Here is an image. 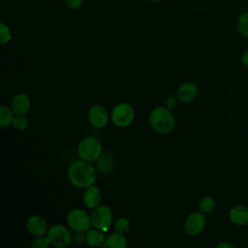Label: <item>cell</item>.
Masks as SVG:
<instances>
[{
  "label": "cell",
  "instance_id": "cell-1",
  "mask_svg": "<svg viewBox=\"0 0 248 248\" xmlns=\"http://www.w3.org/2000/svg\"><path fill=\"white\" fill-rule=\"evenodd\" d=\"M96 170L87 161H75L68 169V178L71 183L81 189L90 187L96 181Z\"/></svg>",
  "mask_w": 248,
  "mask_h": 248
},
{
  "label": "cell",
  "instance_id": "cell-2",
  "mask_svg": "<svg viewBox=\"0 0 248 248\" xmlns=\"http://www.w3.org/2000/svg\"><path fill=\"white\" fill-rule=\"evenodd\" d=\"M149 123L159 134H169L174 129L175 119L169 108L158 107L150 112Z\"/></svg>",
  "mask_w": 248,
  "mask_h": 248
},
{
  "label": "cell",
  "instance_id": "cell-3",
  "mask_svg": "<svg viewBox=\"0 0 248 248\" xmlns=\"http://www.w3.org/2000/svg\"><path fill=\"white\" fill-rule=\"evenodd\" d=\"M102 144L94 138H86L82 140L78 147V153L81 160L93 162L98 160L102 155Z\"/></svg>",
  "mask_w": 248,
  "mask_h": 248
},
{
  "label": "cell",
  "instance_id": "cell-4",
  "mask_svg": "<svg viewBox=\"0 0 248 248\" xmlns=\"http://www.w3.org/2000/svg\"><path fill=\"white\" fill-rule=\"evenodd\" d=\"M67 223L76 232H86L91 226V217L82 209L76 208L67 215Z\"/></svg>",
  "mask_w": 248,
  "mask_h": 248
},
{
  "label": "cell",
  "instance_id": "cell-5",
  "mask_svg": "<svg viewBox=\"0 0 248 248\" xmlns=\"http://www.w3.org/2000/svg\"><path fill=\"white\" fill-rule=\"evenodd\" d=\"M135 112L133 108L126 103H121L115 106L111 111L112 122L120 128L129 126L134 120Z\"/></svg>",
  "mask_w": 248,
  "mask_h": 248
},
{
  "label": "cell",
  "instance_id": "cell-6",
  "mask_svg": "<svg viewBox=\"0 0 248 248\" xmlns=\"http://www.w3.org/2000/svg\"><path fill=\"white\" fill-rule=\"evenodd\" d=\"M91 223L96 228L103 232H107L112 224V212L106 205L97 206L91 214Z\"/></svg>",
  "mask_w": 248,
  "mask_h": 248
},
{
  "label": "cell",
  "instance_id": "cell-7",
  "mask_svg": "<svg viewBox=\"0 0 248 248\" xmlns=\"http://www.w3.org/2000/svg\"><path fill=\"white\" fill-rule=\"evenodd\" d=\"M47 237L50 241V244L58 248L67 247L72 240L69 230L59 224L53 225L48 229Z\"/></svg>",
  "mask_w": 248,
  "mask_h": 248
},
{
  "label": "cell",
  "instance_id": "cell-8",
  "mask_svg": "<svg viewBox=\"0 0 248 248\" xmlns=\"http://www.w3.org/2000/svg\"><path fill=\"white\" fill-rule=\"evenodd\" d=\"M205 227L204 214L201 211L193 212L186 218L185 230L190 235L200 234Z\"/></svg>",
  "mask_w": 248,
  "mask_h": 248
},
{
  "label": "cell",
  "instance_id": "cell-9",
  "mask_svg": "<svg viewBox=\"0 0 248 248\" xmlns=\"http://www.w3.org/2000/svg\"><path fill=\"white\" fill-rule=\"evenodd\" d=\"M88 119L90 124L98 129L104 128L108 122V113L102 106H93L88 111Z\"/></svg>",
  "mask_w": 248,
  "mask_h": 248
},
{
  "label": "cell",
  "instance_id": "cell-10",
  "mask_svg": "<svg viewBox=\"0 0 248 248\" xmlns=\"http://www.w3.org/2000/svg\"><path fill=\"white\" fill-rule=\"evenodd\" d=\"M229 220L232 224L237 227H242L248 224V206L238 204L232 207L229 211Z\"/></svg>",
  "mask_w": 248,
  "mask_h": 248
},
{
  "label": "cell",
  "instance_id": "cell-11",
  "mask_svg": "<svg viewBox=\"0 0 248 248\" xmlns=\"http://www.w3.org/2000/svg\"><path fill=\"white\" fill-rule=\"evenodd\" d=\"M26 227L31 234L37 235V236L44 235L47 230V225L46 220L43 217L38 215L30 216L27 220Z\"/></svg>",
  "mask_w": 248,
  "mask_h": 248
},
{
  "label": "cell",
  "instance_id": "cell-12",
  "mask_svg": "<svg viewBox=\"0 0 248 248\" xmlns=\"http://www.w3.org/2000/svg\"><path fill=\"white\" fill-rule=\"evenodd\" d=\"M12 111L16 115H24L30 108V100L27 95L23 93L16 94L13 97L11 102Z\"/></svg>",
  "mask_w": 248,
  "mask_h": 248
},
{
  "label": "cell",
  "instance_id": "cell-13",
  "mask_svg": "<svg viewBox=\"0 0 248 248\" xmlns=\"http://www.w3.org/2000/svg\"><path fill=\"white\" fill-rule=\"evenodd\" d=\"M198 95V87L193 82H185L177 89V97L182 103L192 102Z\"/></svg>",
  "mask_w": 248,
  "mask_h": 248
},
{
  "label": "cell",
  "instance_id": "cell-14",
  "mask_svg": "<svg viewBox=\"0 0 248 248\" xmlns=\"http://www.w3.org/2000/svg\"><path fill=\"white\" fill-rule=\"evenodd\" d=\"M102 200V194L98 187L90 186L83 195V203L88 208H96Z\"/></svg>",
  "mask_w": 248,
  "mask_h": 248
},
{
  "label": "cell",
  "instance_id": "cell-15",
  "mask_svg": "<svg viewBox=\"0 0 248 248\" xmlns=\"http://www.w3.org/2000/svg\"><path fill=\"white\" fill-rule=\"evenodd\" d=\"M85 240L89 246L92 247H100L104 246L105 243V235L103 231L96 229V230H89L85 235Z\"/></svg>",
  "mask_w": 248,
  "mask_h": 248
},
{
  "label": "cell",
  "instance_id": "cell-16",
  "mask_svg": "<svg viewBox=\"0 0 248 248\" xmlns=\"http://www.w3.org/2000/svg\"><path fill=\"white\" fill-rule=\"evenodd\" d=\"M104 247L106 248H126L127 247V241L123 233L114 232L109 234L104 243Z\"/></svg>",
  "mask_w": 248,
  "mask_h": 248
},
{
  "label": "cell",
  "instance_id": "cell-17",
  "mask_svg": "<svg viewBox=\"0 0 248 248\" xmlns=\"http://www.w3.org/2000/svg\"><path fill=\"white\" fill-rule=\"evenodd\" d=\"M236 29L238 33L248 39V11L241 12L236 18Z\"/></svg>",
  "mask_w": 248,
  "mask_h": 248
},
{
  "label": "cell",
  "instance_id": "cell-18",
  "mask_svg": "<svg viewBox=\"0 0 248 248\" xmlns=\"http://www.w3.org/2000/svg\"><path fill=\"white\" fill-rule=\"evenodd\" d=\"M216 207L215 200L210 196H205L202 198L199 202V210L203 214H211Z\"/></svg>",
  "mask_w": 248,
  "mask_h": 248
},
{
  "label": "cell",
  "instance_id": "cell-19",
  "mask_svg": "<svg viewBox=\"0 0 248 248\" xmlns=\"http://www.w3.org/2000/svg\"><path fill=\"white\" fill-rule=\"evenodd\" d=\"M113 164H114L113 158L110 155L106 154V155L100 157V160L97 163V167L101 172L108 173L112 170Z\"/></svg>",
  "mask_w": 248,
  "mask_h": 248
},
{
  "label": "cell",
  "instance_id": "cell-20",
  "mask_svg": "<svg viewBox=\"0 0 248 248\" xmlns=\"http://www.w3.org/2000/svg\"><path fill=\"white\" fill-rule=\"evenodd\" d=\"M14 112H12L8 108L5 106L0 107V126L2 128H5L9 126L10 124H13L14 121Z\"/></svg>",
  "mask_w": 248,
  "mask_h": 248
},
{
  "label": "cell",
  "instance_id": "cell-21",
  "mask_svg": "<svg viewBox=\"0 0 248 248\" xmlns=\"http://www.w3.org/2000/svg\"><path fill=\"white\" fill-rule=\"evenodd\" d=\"M12 39V33L10 31V28L8 25H6L4 22L0 24V44L6 45L8 44Z\"/></svg>",
  "mask_w": 248,
  "mask_h": 248
},
{
  "label": "cell",
  "instance_id": "cell-22",
  "mask_svg": "<svg viewBox=\"0 0 248 248\" xmlns=\"http://www.w3.org/2000/svg\"><path fill=\"white\" fill-rule=\"evenodd\" d=\"M129 229H130V223L124 217L118 218L114 223V230L119 233L124 234L125 232H127L129 231Z\"/></svg>",
  "mask_w": 248,
  "mask_h": 248
},
{
  "label": "cell",
  "instance_id": "cell-23",
  "mask_svg": "<svg viewBox=\"0 0 248 248\" xmlns=\"http://www.w3.org/2000/svg\"><path fill=\"white\" fill-rule=\"evenodd\" d=\"M13 126L17 130H25L28 126V120L24 115H16L14 118Z\"/></svg>",
  "mask_w": 248,
  "mask_h": 248
},
{
  "label": "cell",
  "instance_id": "cell-24",
  "mask_svg": "<svg viewBox=\"0 0 248 248\" xmlns=\"http://www.w3.org/2000/svg\"><path fill=\"white\" fill-rule=\"evenodd\" d=\"M49 245L51 244L48 237H39L31 243V247L33 248H47Z\"/></svg>",
  "mask_w": 248,
  "mask_h": 248
},
{
  "label": "cell",
  "instance_id": "cell-25",
  "mask_svg": "<svg viewBox=\"0 0 248 248\" xmlns=\"http://www.w3.org/2000/svg\"><path fill=\"white\" fill-rule=\"evenodd\" d=\"M83 0H66L67 6L71 10H78L82 6Z\"/></svg>",
  "mask_w": 248,
  "mask_h": 248
},
{
  "label": "cell",
  "instance_id": "cell-26",
  "mask_svg": "<svg viewBox=\"0 0 248 248\" xmlns=\"http://www.w3.org/2000/svg\"><path fill=\"white\" fill-rule=\"evenodd\" d=\"M240 61H241L242 66H244L245 68L248 69V48L245 49V50L242 52L241 57H240Z\"/></svg>",
  "mask_w": 248,
  "mask_h": 248
},
{
  "label": "cell",
  "instance_id": "cell-27",
  "mask_svg": "<svg viewBox=\"0 0 248 248\" xmlns=\"http://www.w3.org/2000/svg\"><path fill=\"white\" fill-rule=\"evenodd\" d=\"M83 232H76V234H75V240H76V242L77 243H82L83 242V240H85V237L83 236V234H82Z\"/></svg>",
  "mask_w": 248,
  "mask_h": 248
},
{
  "label": "cell",
  "instance_id": "cell-28",
  "mask_svg": "<svg viewBox=\"0 0 248 248\" xmlns=\"http://www.w3.org/2000/svg\"><path fill=\"white\" fill-rule=\"evenodd\" d=\"M166 106L169 108H173L175 106H176V101L174 98H169L166 102Z\"/></svg>",
  "mask_w": 248,
  "mask_h": 248
},
{
  "label": "cell",
  "instance_id": "cell-29",
  "mask_svg": "<svg viewBox=\"0 0 248 248\" xmlns=\"http://www.w3.org/2000/svg\"><path fill=\"white\" fill-rule=\"evenodd\" d=\"M234 245L229 243V242H221L217 245V248H233Z\"/></svg>",
  "mask_w": 248,
  "mask_h": 248
},
{
  "label": "cell",
  "instance_id": "cell-30",
  "mask_svg": "<svg viewBox=\"0 0 248 248\" xmlns=\"http://www.w3.org/2000/svg\"><path fill=\"white\" fill-rule=\"evenodd\" d=\"M151 2H158V1H160V0H150Z\"/></svg>",
  "mask_w": 248,
  "mask_h": 248
}]
</instances>
